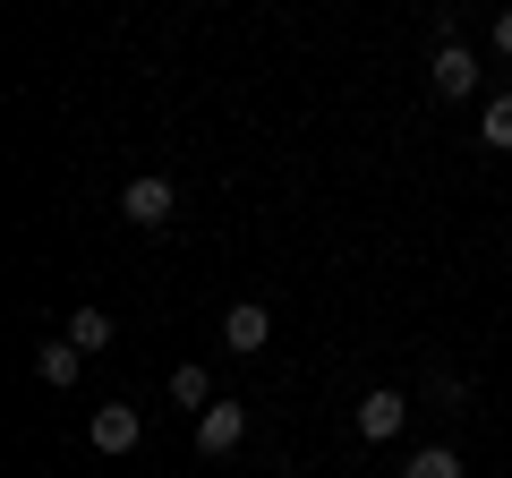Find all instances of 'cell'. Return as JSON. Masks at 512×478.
Instances as JSON below:
<instances>
[{
  "mask_svg": "<svg viewBox=\"0 0 512 478\" xmlns=\"http://www.w3.org/2000/svg\"><path fill=\"white\" fill-rule=\"evenodd\" d=\"M69 342L86 350V359H94V350H111V316H103V308H77V316H69Z\"/></svg>",
  "mask_w": 512,
  "mask_h": 478,
  "instance_id": "10",
  "label": "cell"
},
{
  "mask_svg": "<svg viewBox=\"0 0 512 478\" xmlns=\"http://www.w3.org/2000/svg\"><path fill=\"white\" fill-rule=\"evenodd\" d=\"M86 436H94V453H137L146 419H137L128 402H103V410H94V427H86Z\"/></svg>",
  "mask_w": 512,
  "mask_h": 478,
  "instance_id": "5",
  "label": "cell"
},
{
  "mask_svg": "<svg viewBox=\"0 0 512 478\" xmlns=\"http://www.w3.org/2000/svg\"><path fill=\"white\" fill-rule=\"evenodd\" d=\"M427 86H436L444 103H470V94H478V60H470V43H436V60H427Z\"/></svg>",
  "mask_w": 512,
  "mask_h": 478,
  "instance_id": "3",
  "label": "cell"
},
{
  "mask_svg": "<svg viewBox=\"0 0 512 478\" xmlns=\"http://www.w3.org/2000/svg\"><path fill=\"white\" fill-rule=\"evenodd\" d=\"M495 52L512 60V9H495Z\"/></svg>",
  "mask_w": 512,
  "mask_h": 478,
  "instance_id": "12",
  "label": "cell"
},
{
  "mask_svg": "<svg viewBox=\"0 0 512 478\" xmlns=\"http://www.w3.org/2000/svg\"><path fill=\"white\" fill-rule=\"evenodd\" d=\"M222 342H231V350H239V359H256V350L274 342V316L256 308V299H239V308H231V316H222Z\"/></svg>",
  "mask_w": 512,
  "mask_h": 478,
  "instance_id": "6",
  "label": "cell"
},
{
  "mask_svg": "<svg viewBox=\"0 0 512 478\" xmlns=\"http://www.w3.org/2000/svg\"><path fill=\"white\" fill-rule=\"evenodd\" d=\"M402 478H461V453H453V444H427V453H410Z\"/></svg>",
  "mask_w": 512,
  "mask_h": 478,
  "instance_id": "11",
  "label": "cell"
},
{
  "mask_svg": "<svg viewBox=\"0 0 512 478\" xmlns=\"http://www.w3.org/2000/svg\"><path fill=\"white\" fill-rule=\"evenodd\" d=\"M171 402L180 410H214V376H205L197 359H180V368H171Z\"/></svg>",
  "mask_w": 512,
  "mask_h": 478,
  "instance_id": "8",
  "label": "cell"
},
{
  "mask_svg": "<svg viewBox=\"0 0 512 478\" xmlns=\"http://www.w3.org/2000/svg\"><path fill=\"white\" fill-rule=\"evenodd\" d=\"M120 214H128V222H137V231H163V222H171V214H180V188H171V180H163V171H137V180H128V188H120Z\"/></svg>",
  "mask_w": 512,
  "mask_h": 478,
  "instance_id": "1",
  "label": "cell"
},
{
  "mask_svg": "<svg viewBox=\"0 0 512 478\" xmlns=\"http://www.w3.org/2000/svg\"><path fill=\"white\" fill-rule=\"evenodd\" d=\"M402 419H410V402L393 385H376V393H359V410H350V427H359L367 444H393L402 436Z\"/></svg>",
  "mask_w": 512,
  "mask_h": 478,
  "instance_id": "2",
  "label": "cell"
},
{
  "mask_svg": "<svg viewBox=\"0 0 512 478\" xmlns=\"http://www.w3.org/2000/svg\"><path fill=\"white\" fill-rule=\"evenodd\" d=\"M77 368H86V350H77V342H43V350H35V376H43L52 393L77 385Z\"/></svg>",
  "mask_w": 512,
  "mask_h": 478,
  "instance_id": "7",
  "label": "cell"
},
{
  "mask_svg": "<svg viewBox=\"0 0 512 478\" xmlns=\"http://www.w3.org/2000/svg\"><path fill=\"white\" fill-rule=\"evenodd\" d=\"M239 436H248V402H214V410H197V453H205V461H222Z\"/></svg>",
  "mask_w": 512,
  "mask_h": 478,
  "instance_id": "4",
  "label": "cell"
},
{
  "mask_svg": "<svg viewBox=\"0 0 512 478\" xmlns=\"http://www.w3.org/2000/svg\"><path fill=\"white\" fill-rule=\"evenodd\" d=\"M478 146L512 154V94H487V111H478Z\"/></svg>",
  "mask_w": 512,
  "mask_h": 478,
  "instance_id": "9",
  "label": "cell"
}]
</instances>
